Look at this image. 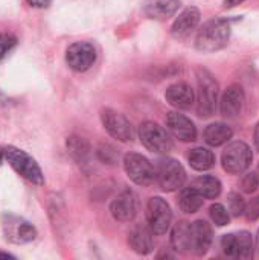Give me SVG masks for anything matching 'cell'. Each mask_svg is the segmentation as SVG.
Listing matches in <instances>:
<instances>
[{
	"label": "cell",
	"mask_w": 259,
	"mask_h": 260,
	"mask_svg": "<svg viewBox=\"0 0 259 260\" xmlns=\"http://www.w3.org/2000/svg\"><path fill=\"white\" fill-rule=\"evenodd\" d=\"M231 32V20L212 18L200 27L195 38V47L197 50L205 53L221 50L227 46Z\"/></svg>",
	"instance_id": "cell-1"
},
{
	"label": "cell",
	"mask_w": 259,
	"mask_h": 260,
	"mask_svg": "<svg viewBox=\"0 0 259 260\" xmlns=\"http://www.w3.org/2000/svg\"><path fill=\"white\" fill-rule=\"evenodd\" d=\"M197 78V114L200 117H211L217 108L218 99V82L203 67L195 70Z\"/></svg>",
	"instance_id": "cell-2"
},
{
	"label": "cell",
	"mask_w": 259,
	"mask_h": 260,
	"mask_svg": "<svg viewBox=\"0 0 259 260\" xmlns=\"http://www.w3.org/2000/svg\"><path fill=\"white\" fill-rule=\"evenodd\" d=\"M5 157L8 160V163L11 165V168L24 180H27L32 184L37 186H43L44 184V175L40 169V166L37 165V161L26 154L24 151L14 148V146H8L5 149Z\"/></svg>",
	"instance_id": "cell-3"
},
{
	"label": "cell",
	"mask_w": 259,
	"mask_h": 260,
	"mask_svg": "<svg viewBox=\"0 0 259 260\" xmlns=\"http://www.w3.org/2000/svg\"><path fill=\"white\" fill-rule=\"evenodd\" d=\"M156 181L163 192L179 190L186 181V172L176 158H160L154 166Z\"/></svg>",
	"instance_id": "cell-4"
},
{
	"label": "cell",
	"mask_w": 259,
	"mask_h": 260,
	"mask_svg": "<svg viewBox=\"0 0 259 260\" xmlns=\"http://www.w3.org/2000/svg\"><path fill=\"white\" fill-rule=\"evenodd\" d=\"M253 160L252 149L244 142H232L226 146L221 155L223 169L231 175H240L246 172Z\"/></svg>",
	"instance_id": "cell-5"
},
{
	"label": "cell",
	"mask_w": 259,
	"mask_h": 260,
	"mask_svg": "<svg viewBox=\"0 0 259 260\" xmlns=\"http://www.w3.org/2000/svg\"><path fill=\"white\" fill-rule=\"evenodd\" d=\"M139 139L142 145L156 154H166L172 149V139L168 131L156 122L147 120L139 126Z\"/></svg>",
	"instance_id": "cell-6"
},
{
	"label": "cell",
	"mask_w": 259,
	"mask_h": 260,
	"mask_svg": "<svg viewBox=\"0 0 259 260\" xmlns=\"http://www.w3.org/2000/svg\"><path fill=\"white\" fill-rule=\"evenodd\" d=\"M124 169H125V174L128 175V178L137 186L147 187L156 181L154 166L142 154L128 152L124 157Z\"/></svg>",
	"instance_id": "cell-7"
},
{
	"label": "cell",
	"mask_w": 259,
	"mask_h": 260,
	"mask_svg": "<svg viewBox=\"0 0 259 260\" xmlns=\"http://www.w3.org/2000/svg\"><path fill=\"white\" fill-rule=\"evenodd\" d=\"M171 221H172V212L169 204L160 197L150 198L147 204V222L148 227L153 230V233L157 236L165 235L171 227Z\"/></svg>",
	"instance_id": "cell-8"
},
{
	"label": "cell",
	"mask_w": 259,
	"mask_h": 260,
	"mask_svg": "<svg viewBox=\"0 0 259 260\" xmlns=\"http://www.w3.org/2000/svg\"><path fill=\"white\" fill-rule=\"evenodd\" d=\"M221 248L227 257H237V259L243 260L252 259L253 257V238L246 230L224 235L221 239Z\"/></svg>",
	"instance_id": "cell-9"
},
{
	"label": "cell",
	"mask_w": 259,
	"mask_h": 260,
	"mask_svg": "<svg viewBox=\"0 0 259 260\" xmlns=\"http://www.w3.org/2000/svg\"><path fill=\"white\" fill-rule=\"evenodd\" d=\"M101 122H102L105 131L113 139L124 142V143L133 140V137H134L133 126L124 114H121L111 108H105L101 111Z\"/></svg>",
	"instance_id": "cell-10"
},
{
	"label": "cell",
	"mask_w": 259,
	"mask_h": 260,
	"mask_svg": "<svg viewBox=\"0 0 259 260\" xmlns=\"http://www.w3.org/2000/svg\"><path fill=\"white\" fill-rule=\"evenodd\" d=\"M96 61V49L92 43L76 41L69 46L66 52V62L75 72L89 70Z\"/></svg>",
	"instance_id": "cell-11"
},
{
	"label": "cell",
	"mask_w": 259,
	"mask_h": 260,
	"mask_svg": "<svg viewBox=\"0 0 259 260\" xmlns=\"http://www.w3.org/2000/svg\"><path fill=\"white\" fill-rule=\"evenodd\" d=\"M139 212V197L131 189L122 190L111 203L110 213L118 222H130Z\"/></svg>",
	"instance_id": "cell-12"
},
{
	"label": "cell",
	"mask_w": 259,
	"mask_h": 260,
	"mask_svg": "<svg viewBox=\"0 0 259 260\" xmlns=\"http://www.w3.org/2000/svg\"><path fill=\"white\" fill-rule=\"evenodd\" d=\"M212 227L203 221L198 219L195 222H191V241H189V250L195 256H205L211 245H212Z\"/></svg>",
	"instance_id": "cell-13"
},
{
	"label": "cell",
	"mask_w": 259,
	"mask_h": 260,
	"mask_svg": "<svg viewBox=\"0 0 259 260\" xmlns=\"http://www.w3.org/2000/svg\"><path fill=\"white\" fill-rule=\"evenodd\" d=\"M166 126L172 133L176 139L180 142H194L197 140V128L194 122L186 117L185 114H180L177 111H171L166 114Z\"/></svg>",
	"instance_id": "cell-14"
},
{
	"label": "cell",
	"mask_w": 259,
	"mask_h": 260,
	"mask_svg": "<svg viewBox=\"0 0 259 260\" xmlns=\"http://www.w3.org/2000/svg\"><path fill=\"white\" fill-rule=\"evenodd\" d=\"M6 218L8 221L3 224L6 239L15 244H26L35 239L37 230L31 222L23 221L21 218H17V216H6Z\"/></svg>",
	"instance_id": "cell-15"
},
{
	"label": "cell",
	"mask_w": 259,
	"mask_h": 260,
	"mask_svg": "<svg viewBox=\"0 0 259 260\" xmlns=\"http://www.w3.org/2000/svg\"><path fill=\"white\" fill-rule=\"evenodd\" d=\"M244 101H246V96H244V90L241 85L234 84V85L227 87V90L223 93L221 101H220L221 114L227 119L237 117L243 111Z\"/></svg>",
	"instance_id": "cell-16"
},
{
	"label": "cell",
	"mask_w": 259,
	"mask_h": 260,
	"mask_svg": "<svg viewBox=\"0 0 259 260\" xmlns=\"http://www.w3.org/2000/svg\"><path fill=\"white\" fill-rule=\"evenodd\" d=\"M200 9L195 6H189L186 8L174 21V24L171 26V35L176 40H183L186 38L200 23Z\"/></svg>",
	"instance_id": "cell-17"
},
{
	"label": "cell",
	"mask_w": 259,
	"mask_h": 260,
	"mask_svg": "<svg viewBox=\"0 0 259 260\" xmlns=\"http://www.w3.org/2000/svg\"><path fill=\"white\" fill-rule=\"evenodd\" d=\"M153 230L148 225H136L128 233V245L140 256H147L154 248Z\"/></svg>",
	"instance_id": "cell-18"
},
{
	"label": "cell",
	"mask_w": 259,
	"mask_h": 260,
	"mask_svg": "<svg viewBox=\"0 0 259 260\" xmlns=\"http://www.w3.org/2000/svg\"><path fill=\"white\" fill-rule=\"evenodd\" d=\"M165 98H166V102H169V105H172L179 110L191 108L195 101L194 90L186 82H177V84L169 85L166 88Z\"/></svg>",
	"instance_id": "cell-19"
},
{
	"label": "cell",
	"mask_w": 259,
	"mask_h": 260,
	"mask_svg": "<svg viewBox=\"0 0 259 260\" xmlns=\"http://www.w3.org/2000/svg\"><path fill=\"white\" fill-rule=\"evenodd\" d=\"M180 8V0H147L143 12L154 20H168Z\"/></svg>",
	"instance_id": "cell-20"
},
{
	"label": "cell",
	"mask_w": 259,
	"mask_h": 260,
	"mask_svg": "<svg viewBox=\"0 0 259 260\" xmlns=\"http://www.w3.org/2000/svg\"><path fill=\"white\" fill-rule=\"evenodd\" d=\"M234 136V131L231 126L221 122H215L206 126L205 129V142L211 146H221L227 143Z\"/></svg>",
	"instance_id": "cell-21"
},
{
	"label": "cell",
	"mask_w": 259,
	"mask_h": 260,
	"mask_svg": "<svg viewBox=\"0 0 259 260\" xmlns=\"http://www.w3.org/2000/svg\"><path fill=\"white\" fill-rule=\"evenodd\" d=\"M189 241H191V222L180 221L174 225L171 233V245L176 251L188 254L189 250Z\"/></svg>",
	"instance_id": "cell-22"
},
{
	"label": "cell",
	"mask_w": 259,
	"mask_h": 260,
	"mask_svg": "<svg viewBox=\"0 0 259 260\" xmlns=\"http://www.w3.org/2000/svg\"><path fill=\"white\" fill-rule=\"evenodd\" d=\"M192 189H195L205 200H215L221 193V183L212 175H203L192 181Z\"/></svg>",
	"instance_id": "cell-23"
},
{
	"label": "cell",
	"mask_w": 259,
	"mask_h": 260,
	"mask_svg": "<svg viewBox=\"0 0 259 260\" xmlns=\"http://www.w3.org/2000/svg\"><path fill=\"white\" fill-rule=\"evenodd\" d=\"M188 161L192 169L198 172H205L214 168L215 165V155L208 148H194L188 154Z\"/></svg>",
	"instance_id": "cell-24"
},
{
	"label": "cell",
	"mask_w": 259,
	"mask_h": 260,
	"mask_svg": "<svg viewBox=\"0 0 259 260\" xmlns=\"http://www.w3.org/2000/svg\"><path fill=\"white\" fill-rule=\"evenodd\" d=\"M203 201H205V198L191 186L185 187L179 195V207L183 213H188V215L197 213L202 209Z\"/></svg>",
	"instance_id": "cell-25"
},
{
	"label": "cell",
	"mask_w": 259,
	"mask_h": 260,
	"mask_svg": "<svg viewBox=\"0 0 259 260\" xmlns=\"http://www.w3.org/2000/svg\"><path fill=\"white\" fill-rule=\"evenodd\" d=\"M209 215H211V219L214 221V224L218 227H224L231 221V215L223 204H212L209 209Z\"/></svg>",
	"instance_id": "cell-26"
},
{
	"label": "cell",
	"mask_w": 259,
	"mask_h": 260,
	"mask_svg": "<svg viewBox=\"0 0 259 260\" xmlns=\"http://www.w3.org/2000/svg\"><path fill=\"white\" fill-rule=\"evenodd\" d=\"M67 148L76 160H82L89 155V145L79 137H70V140L67 142Z\"/></svg>",
	"instance_id": "cell-27"
},
{
	"label": "cell",
	"mask_w": 259,
	"mask_h": 260,
	"mask_svg": "<svg viewBox=\"0 0 259 260\" xmlns=\"http://www.w3.org/2000/svg\"><path fill=\"white\" fill-rule=\"evenodd\" d=\"M227 204H229V212H231L235 218L244 215L246 201L243 200V197H241L240 193H237V192L229 193V197H227Z\"/></svg>",
	"instance_id": "cell-28"
},
{
	"label": "cell",
	"mask_w": 259,
	"mask_h": 260,
	"mask_svg": "<svg viewBox=\"0 0 259 260\" xmlns=\"http://www.w3.org/2000/svg\"><path fill=\"white\" fill-rule=\"evenodd\" d=\"M17 46V38L11 34H0V61Z\"/></svg>",
	"instance_id": "cell-29"
},
{
	"label": "cell",
	"mask_w": 259,
	"mask_h": 260,
	"mask_svg": "<svg viewBox=\"0 0 259 260\" xmlns=\"http://www.w3.org/2000/svg\"><path fill=\"white\" fill-rule=\"evenodd\" d=\"M259 186V180L256 172H250V174H246L241 180V189L244 193H253Z\"/></svg>",
	"instance_id": "cell-30"
},
{
	"label": "cell",
	"mask_w": 259,
	"mask_h": 260,
	"mask_svg": "<svg viewBox=\"0 0 259 260\" xmlns=\"http://www.w3.org/2000/svg\"><path fill=\"white\" fill-rule=\"evenodd\" d=\"M244 216L247 218V221H256V219H259V197H255L253 200H250L246 204Z\"/></svg>",
	"instance_id": "cell-31"
},
{
	"label": "cell",
	"mask_w": 259,
	"mask_h": 260,
	"mask_svg": "<svg viewBox=\"0 0 259 260\" xmlns=\"http://www.w3.org/2000/svg\"><path fill=\"white\" fill-rule=\"evenodd\" d=\"M26 3L32 8H38V9H44L49 8V5L52 3V0H26Z\"/></svg>",
	"instance_id": "cell-32"
},
{
	"label": "cell",
	"mask_w": 259,
	"mask_h": 260,
	"mask_svg": "<svg viewBox=\"0 0 259 260\" xmlns=\"http://www.w3.org/2000/svg\"><path fill=\"white\" fill-rule=\"evenodd\" d=\"M243 2H246V0H224L223 5H224V8H235V6L241 5Z\"/></svg>",
	"instance_id": "cell-33"
},
{
	"label": "cell",
	"mask_w": 259,
	"mask_h": 260,
	"mask_svg": "<svg viewBox=\"0 0 259 260\" xmlns=\"http://www.w3.org/2000/svg\"><path fill=\"white\" fill-rule=\"evenodd\" d=\"M253 142H255L256 151H259V122H258V125L255 126V133H253Z\"/></svg>",
	"instance_id": "cell-34"
},
{
	"label": "cell",
	"mask_w": 259,
	"mask_h": 260,
	"mask_svg": "<svg viewBox=\"0 0 259 260\" xmlns=\"http://www.w3.org/2000/svg\"><path fill=\"white\" fill-rule=\"evenodd\" d=\"M0 257H3V259H14V256H11L8 253H0Z\"/></svg>",
	"instance_id": "cell-35"
},
{
	"label": "cell",
	"mask_w": 259,
	"mask_h": 260,
	"mask_svg": "<svg viewBox=\"0 0 259 260\" xmlns=\"http://www.w3.org/2000/svg\"><path fill=\"white\" fill-rule=\"evenodd\" d=\"M3 157H5V151L0 149V165H2V161H3Z\"/></svg>",
	"instance_id": "cell-36"
},
{
	"label": "cell",
	"mask_w": 259,
	"mask_h": 260,
	"mask_svg": "<svg viewBox=\"0 0 259 260\" xmlns=\"http://www.w3.org/2000/svg\"><path fill=\"white\" fill-rule=\"evenodd\" d=\"M256 248H258V253H259V230H258V235H256Z\"/></svg>",
	"instance_id": "cell-37"
},
{
	"label": "cell",
	"mask_w": 259,
	"mask_h": 260,
	"mask_svg": "<svg viewBox=\"0 0 259 260\" xmlns=\"http://www.w3.org/2000/svg\"><path fill=\"white\" fill-rule=\"evenodd\" d=\"M256 175H258V180H259V165H258V169H256Z\"/></svg>",
	"instance_id": "cell-38"
}]
</instances>
